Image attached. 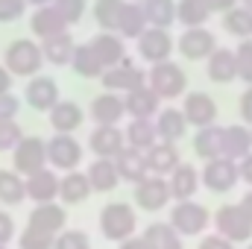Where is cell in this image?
I'll list each match as a JSON object with an SVG mask.
<instances>
[{"instance_id":"6da1fadb","label":"cell","mask_w":252,"mask_h":249,"mask_svg":"<svg viewBox=\"0 0 252 249\" xmlns=\"http://www.w3.org/2000/svg\"><path fill=\"white\" fill-rule=\"evenodd\" d=\"M3 64L12 70V76L18 79H32L41 73V64H44V53H41V44L32 41V38H18L12 41L6 50H3Z\"/></svg>"},{"instance_id":"7a4b0ae2","label":"cell","mask_w":252,"mask_h":249,"mask_svg":"<svg viewBox=\"0 0 252 249\" xmlns=\"http://www.w3.org/2000/svg\"><path fill=\"white\" fill-rule=\"evenodd\" d=\"M138 229V214L129 202H109L100 211V232L112 244H124Z\"/></svg>"},{"instance_id":"3957f363","label":"cell","mask_w":252,"mask_h":249,"mask_svg":"<svg viewBox=\"0 0 252 249\" xmlns=\"http://www.w3.org/2000/svg\"><path fill=\"white\" fill-rule=\"evenodd\" d=\"M147 85H150L161 100H176V97L185 94L188 76H185V70H182L179 64L167 59V62H158L147 70Z\"/></svg>"},{"instance_id":"277c9868","label":"cell","mask_w":252,"mask_h":249,"mask_svg":"<svg viewBox=\"0 0 252 249\" xmlns=\"http://www.w3.org/2000/svg\"><path fill=\"white\" fill-rule=\"evenodd\" d=\"M47 167V141L35 135H24L18 147L12 150V170H18L24 179Z\"/></svg>"},{"instance_id":"5b68a950","label":"cell","mask_w":252,"mask_h":249,"mask_svg":"<svg viewBox=\"0 0 252 249\" xmlns=\"http://www.w3.org/2000/svg\"><path fill=\"white\" fill-rule=\"evenodd\" d=\"M182 238H196V235H202L205 229H208V223H211V214H208V208L205 205H199V202H193V199H182V202H176L173 208H170V220H167Z\"/></svg>"},{"instance_id":"8992f818","label":"cell","mask_w":252,"mask_h":249,"mask_svg":"<svg viewBox=\"0 0 252 249\" xmlns=\"http://www.w3.org/2000/svg\"><path fill=\"white\" fill-rule=\"evenodd\" d=\"M82 161V144L73 138V132H56L47 141V164L53 170H76Z\"/></svg>"},{"instance_id":"52a82bcc","label":"cell","mask_w":252,"mask_h":249,"mask_svg":"<svg viewBox=\"0 0 252 249\" xmlns=\"http://www.w3.org/2000/svg\"><path fill=\"white\" fill-rule=\"evenodd\" d=\"M214 229H217V235L229 238L232 244H250L252 241V220L244 214L241 205H223V208H217Z\"/></svg>"},{"instance_id":"ba28073f","label":"cell","mask_w":252,"mask_h":249,"mask_svg":"<svg viewBox=\"0 0 252 249\" xmlns=\"http://www.w3.org/2000/svg\"><path fill=\"white\" fill-rule=\"evenodd\" d=\"M170 199H173V193H170V185H167V176H147L132 190V202L141 211H150V214L161 211Z\"/></svg>"},{"instance_id":"9c48e42d","label":"cell","mask_w":252,"mask_h":249,"mask_svg":"<svg viewBox=\"0 0 252 249\" xmlns=\"http://www.w3.org/2000/svg\"><path fill=\"white\" fill-rule=\"evenodd\" d=\"M199 176H202V185L208 187L211 193H229L232 187L241 182L238 161H232V158H226V156L205 161V167H202Z\"/></svg>"},{"instance_id":"30bf717a","label":"cell","mask_w":252,"mask_h":249,"mask_svg":"<svg viewBox=\"0 0 252 249\" xmlns=\"http://www.w3.org/2000/svg\"><path fill=\"white\" fill-rule=\"evenodd\" d=\"M176 50V41H173V35L167 32V30H161V27H147L144 32H141V38H138V56L144 59V62H167L170 59V53Z\"/></svg>"},{"instance_id":"8fae6325","label":"cell","mask_w":252,"mask_h":249,"mask_svg":"<svg viewBox=\"0 0 252 249\" xmlns=\"http://www.w3.org/2000/svg\"><path fill=\"white\" fill-rule=\"evenodd\" d=\"M100 82H103L106 91H124L126 94V91H135V88L147 85V70H141L138 64L126 56L121 64L109 67V70L100 76Z\"/></svg>"},{"instance_id":"7c38bea8","label":"cell","mask_w":252,"mask_h":249,"mask_svg":"<svg viewBox=\"0 0 252 249\" xmlns=\"http://www.w3.org/2000/svg\"><path fill=\"white\" fill-rule=\"evenodd\" d=\"M176 50L182 53V59L199 62V59H208V56L217 50V38H214V32L205 30V27H190V30H185V32L179 35Z\"/></svg>"},{"instance_id":"4fadbf2b","label":"cell","mask_w":252,"mask_h":249,"mask_svg":"<svg viewBox=\"0 0 252 249\" xmlns=\"http://www.w3.org/2000/svg\"><path fill=\"white\" fill-rule=\"evenodd\" d=\"M24 100H27V106L35 109V112H50V109L62 100V97H59V82H56L53 76L38 73V76H32V79L27 82Z\"/></svg>"},{"instance_id":"5bb4252c","label":"cell","mask_w":252,"mask_h":249,"mask_svg":"<svg viewBox=\"0 0 252 249\" xmlns=\"http://www.w3.org/2000/svg\"><path fill=\"white\" fill-rule=\"evenodd\" d=\"M67 21H64V15L56 9V3H47V6H35V12L30 15V30H32V35L35 38H53V35H59V32H67Z\"/></svg>"},{"instance_id":"9a60e30c","label":"cell","mask_w":252,"mask_h":249,"mask_svg":"<svg viewBox=\"0 0 252 249\" xmlns=\"http://www.w3.org/2000/svg\"><path fill=\"white\" fill-rule=\"evenodd\" d=\"M182 112H185V121L196 129L217 124V103L205 91H190L185 97V103H182Z\"/></svg>"},{"instance_id":"2e32d148","label":"cell","mask_w":252,"mask_h":249,"mask_svg":"<svg viewBox=\"0 0 252 249\" xmlns=\"http://www.w3.org/2000/svg\"><path fill=\"white\" fill-rule=\"evenodd\" d=\"M88 44H91L94 56L100 59V64H103L106 70L115 67V64H121L126 59V38H121L118 32H106V30H100Z\"/></svg>"},{"instance_id":"e0dca14e","label":"cell","mask_w":252,"mask_h":249,"mask_svg":"<svg viewBox=\"0 0 252 249\" xmlns=\"http://www.w3.org/2000/svg\"><path fill=\"white\" fill-rule=\"evenodd\" d=\"M91 121L94 126H118L121 118L126 115V106H124V97L118 91H106L100 97L91 100Z\"/></svg>"},{"instance_id":"ac0fdd59","label":"cell","mask_w":252,"mask_h":249,"mask_svg":"<svg viewBox=\"0 0 252 249\" xmlns=\"http://www.w3.org/2000/svg\"><path fill=\"white\" fill-rule=\"evenodd\" d=\"M144 158H147V170H150V176H170V173L182 164L179 150H176V144H170V141H158V144H153V147L144 153Z\"/></svg>"},{"instance_id":"d6986e66","label":"cell","mask_w":252,"mask_h":249,"mask_svg":"<svg viewBox=\"0 0 252 249\" xmlns=\"http://www.w3.org/2000/svg\"><path fill=\"white\" fill-rule=\"evenodd\" d=\"M88 147L97 158H115L126 147V135L118 126H94V132L88 135Z\"/></svg>"},{"instance_id":"ffe728a7","label":"cell","mask_w":252,"mask_h":249,"mask_svg":"<svg viewBox=\"0 0 252 249\" xmlns=\"http://www.w3.org/2000/svg\"><path fill=\"white\" fill-rule=\"evenodd\" d=\"M124 106H126V115L129 118H156L161 112V97L150 85H141L135 91H126Z\"/></svg>"},{"instance_id":"44dd1931","label":"cell","mask_w":252,"mask_h":249,"mask_svg":"<svg viewBox=\"0 0 252 249\" xmlns=\"http://www.w3.org/2000/svg\"><path fill=\"white\" fill-rule=\"evenodd\" d=\"M205 73H208V79L217 82V85H229V82H235V79H238V56H235V50H229V47H217V50L208 56Z\"/></svg>"},{"instance_id":"7402d4cb","label":"cell","mask_w":252,"mask_h":249,"mask_svg":"<svg viewBox=\"0 0 252 249\" xmlns=\"http://www.w3.org/2000/svg\"><path fill=\"white\" fill-rule=\"evenodd\" d=\"M59 179H62V176H56L50 167H44V170L27 176V199H32L35 205H41V202H56V199H59Z\"/></svg>"},{"instance_id":"603a6c76","label":"cell","mask_w":252,"mask_h":249,"mask_svg":"<svg viewBox=\"0 0 252 249\" xmlns=\"http://www.w3.org/2000/svg\"><path fill=\"white\" fill-rule=\"evenodd\" d=\"M30 226H38L50 235H59L67 226V211L62 202H41L30 211Z\"/></svg>"},{"instance_id":"cb8c5ba5","label":"cell","mask_w":252,"mask_h":249,"mask_svg":"<svg viewBox=\"0 0 252 249\" xmlns=\"http://www.w3.org/2000/svg\"><path fill=\"white\" fill-rule=\"evenodd\" d=\"M115 167H118V173H121V182H132V185H138L141 179L150 176L147 158H144V153L135 150V147H124V150L115 156Z\"/></svg>"},{"instance_id":"d4e9b609","label":"cell","mask_w":252,"mask_h":249,"mask_svg":"<svg viewBox=\"0 0 252 249\" xmlns=\"http://www.w3.org/2000/svg\"><path fill=\"white\" fill-rule=\"evenodd\" d=\"M252 153V129L247 124L223 126V156L232 161H241Z\"/></svg>"},{"instance_id":"484cf974","label":"cell","mask_w":252,"mask_h":249,"mask_svg":"<svg viewBox=\"0 0 252 249\" xmlns=\"http://www.w3.org/2000/svg\"><path fill=\"white\" fill-rule=\"evenodd\" d=\"M167 185H170L173 199L182 202V199H193V196H196V190L202 185V176H199V170H196L193 164H179V167L167 176Z\"/></svg>"},{"instance_id":"4316f807","label":"cell","mask_w":252,"mask_h":249,"mask_svg":"<svg viewBox=\"0 0 252 249\" xmlns=\"http://www.w3.org/2000/svg\"><path fill=\"white\" fill-rule=\"evenodd\" d=\"M47 118H50V126H53L56 132H76L79 126L85 124V112H82V106L73 103V100H59V103L47 112Z\"/></svg>"},{"instance_id":"83f0119b","label":"cell","mask_w":252,"mask_h":249,"mask_svg":"<svg viewBox=\"0 0 252 249\" xmlns=\"http://www.w3.org/2000/svg\"><path fill=\"white\" fill-rule=\"evenodd\" d=\"M188 121H185V112L182 109H161L156 115V132H158V141H182L185 132H188Z\"/></svg>"},{"instance_id":"f1b7e54d","label":"cell","mask_w":252,"mask_h":249,"mask_svg":"<svg viewBox=\"0 0 252 249\" xmlns=\"http://www.w3.org/2000/svg\"><path fill=\"white\" fill-rule=\"evenodd\" d=\"M88 196H91V182H88V173L67 170L62 179H59V199H62L64 205H82Z\"/></svg>"},{"instance_id":"f546056e","label":"cell","mask_w":252,"mask_h":249,"mask_svg":"<svg viewBox=\"0 0 252 249\" xmlns=\"http://www.w3.org/2000/svg\"><path fill=\"white\" fill-rule=\"evenodd\" d=\"M88 182L94 193H109L121 185V173L115 167V158H94L88 167Z\"/></svg>"},{"instance_id":"4dcf8cb0","label":"cell","mask_w":252,"mask_h":249,"mask_svg":"<svg viewBox=\"0 0 252 249\" xmlns=\"http://www.w3.org/2000/svg\"><path fill=\"white\" fill-rule=\"evenodd\" d=\"M126 147H135L141 153H147L153 144H158V132H156V121L153 118H132L129 126L124 129Z\"/></svg>"},{"instance_id":"1f68e13d","label":"cell","mask_w":252,"mask_h":249,"mask_svg":"<svg viewBox=\"0 0 252 249\" xmlns=\"http://www.w3.org/2000/svg\"><path fill=\"white\" fill-rule=\"evenodd\" d=\"M193 153H196L202 161L220 158V156H223V126L211 124V126L196 129V138H193Z\"/></svg>"},{"instance_id":"d6a6232c","label":"cell","mask_w":252,"mask_h":249,"mask_svg":"<svg viewBox=\"0 0 252 249\" xmlns=\"http://www.w3.org/2000/svg\"><path fill=\"white\" fill-rule=\"evenodd\" d=\"M141 238L150 249H182V235L170 223H150Z\"/></svg>"},{"instance_id":"836d02e7","label":"cell","mask_w":252,"mask_h":249,"mask_svg":"<svg viewBox=\"0 0 252 249\" xmlns=\"http://www.w3.org/2000/svg\"><path fill=\"white\" fill-rule=\"evenodd\" d=\"M73 50H76V44H73V38H70V32H59V35H53V38H44L41 41V53H44V62L50 64H70L73 59Z\"/></svg>"},{"instance_id":"e575fe53","label":"cell","mask_w":252,"mask_h":249,"mask_svg":"<svg viewBox=\"0 0 252 249\" xmlns=\"http://www.w3.org/2000/svg\"><path fill=\"white\" fill-rule=\"evenodd\" d=\"M150 24H147V15H144V6L135 0V3H129L126 0L124 6V15H121V24H118V35L121 38H141V32L147 30Z\"/></svg>"},{"instance_id":"d590c367","label":"cell","mask_w":252,"mask_h":249,"mask_svg":"<svg viewBox=\"0 0 252 249\" xmlns=\"http://www.w3.org/2000/svg\"><path fill=\"white\" fill-rule=\"evenodd\" d=\"M214 12L208 9L205 0H176V21L190 30V27H205V21L211 18Z\"/></svg>"},{"instance_id":"8d00e7d4","label":"cell","mask_w":252,"mask_h":249,"mask_svg":"<svg viewBox=\"0 0 252 249\" xmlns=\"http://www.w3.org/2000/svg\"><path fill=\"white\" fill-rule=\"evenodd\" d=\"M141 6H144V15H147L150 27H161V30L173 27V21H176V0H141Z\"/></svg>"},{"instance_id":"74e56055","label":"cell","mask_w":252,"mask_h":249,"mask_svg":"<svg viewBox=\"0 0 252 249\" xmlns=\"http://www.w3.org/2000/svg\"><path fill=\"white\" fill-rule=\"evenodd\" d=\"M27 199V179L18 170H0V202L21 205Z\"/></svg>"},{"instance_id":"f35d334b","label":"cell","mask_w":252,"mask_h":249,"mask_svg":"<svg viewBox=\"0 0 252 249\" xmlns=\"http://www.w3.org/2000/svg\"><path fill=\"white\" fill-rule=\"evenodd\" d=\"M70 67H73V73H79V76H85V79H100V76L106 73V67L100 64L97 56H94L91 44H76L73 59H70Z\"/></svg>"},{"instance_id":"ab89813d","label":"cell","mask_w":252,"mask_h":249,"mask_svg":"<svg viewBox=\"0 0 252 249\" xmlns=\"http://www.w3.org/2000/svg\"><path fill=\"white\" fill-rule=\"evenodd\" d=\"M223 30L235 38H252V9H247L244 3H238L235 9H229L223 15Z\"/></svg>"},{"instance_id":"60d3db41","label":"cell","mask_w":252,"mask_h":249,"mask_svg":"<svg viewBox=\"0 0 252 249\" xmlns=\"http://www.w3.org/2000/svg\"><path fill=\"white\" fill-rule=\"evenodd\" d=\"M126 0H94V21L106 32H118L121 15H124Z\"/></svg>"},{"instance_id":"b9f144b4","label":"cell","mask_w":252,"mask_h":249,"mask_svg":"<svg viewBox=\"0 0 252 249\" xmlns=\"http://www.w3.org/2000/svg\"><path fill=\"white\" fill-rule=\"evenodd\" d=\"M53 241H56V235H50V232H44V229L27 223V229L21 232L18 247L21 249H53Z\"/></svg>"},{"instance_id":"7bdbcfd3","label":"cell","mask_w":252,"mask_h":249,"mask_svg":"<svg viewBox=\"0 0 252 249\" xmlns=\"http://www.w3.org/2000/svg\"><path fill=\"white\" fill-rule=\"evenodd\" d=\"M235 56H238V79L244 85H252V38H244L235 47Z\"/></svg>"},{"instance_id":"ee69618b","label":"cell","mask_w":252,"mask_h":249,"mask_svg":"<svg viewBox=\"0 0 252 249\" xmlns=\"http://www.w3.org/2000/svg\"><path fill=\"white\" fill-rule=\"evenodd\" d=\"M53 249H91V238L79 229H64L56 235Z\"/></svg>"},{"instance_id":"f6af8a7d","label":"cell","mask_w":252,"mask_h":249,"mask_svg":"<svg viewBox=\"0 0 252 249\" xmlns=\"http://www.w3.org/2000/svg\"><path fill=\"white\" fill-rule=\"evenodd\" d=\"M21 138H24L21 124H15V121H0V153H12Z\"/></svg>"},{"instance_id":"bcb514c9","label":"cell","mask_w":252,"mask_h":249,"mask_svg":"<svg viewBox=\"0 0 252 249\" xmlns=\"http://www.w3.org/2000/svg\"><path fill=\"white\" fill-rule=\"evenodd\" d=\"M53 3H56V9L64 15L67 24H79L82 15H85V6H88L85 0H53Z\"/></svg>"},{"instance_id":"7dc6e473","label":"cell","mask_w":252,"mask_h":249,"mask_svg":"<svg viewBox=\"0 0 252 249\" xmlns=\"http://www.w3.org/2000/svg\"><path fill=\"white\" fill-rule=\"evenodd\" d=\"M27 0H0V24H15L21 15H27Z\"/></svg>"},{"instance_id":"c3c4849f","label":"cell","mask_w":252,"mask_h":249,"mask_svg":"<svg viewBox=\"0 0 252 249\" xmlns=\"http://www.w3.org/2000/svg\"><path fill=\"white\" fill-rule=\"evenodd\" d=\"M18 112H21V100H18L12 91L0 94V121H15Z\"/></svg>"},{"instance_id":"681fc988","label":"cell","mask_w":252,"mask_h":249,"mask_svg":"<svg viewBox=\"0 0 252 249\" xmlns=\"http://www.w3.org/2000/svg\"><path fill=\"white\" fill-rule=\"evenodd\" d=\"M12 238H15V220H12L9 211L0 208V247H9Z\"/></svg>"},{"instance_id":"f907efd6","label":"cell","mask_w":252,"mask_h":249,"mask_svg":"<svg viewBox=\"0 0 252 249\" xmlns=\"http://www.w3.org/2000/svg\"><path fill=\"white\" fill-rule=\"evenodd\" d=\"M238 112H241V121L252 129V85L241 94V100H238Z\"/></svg>"},{"instance_id":"816d5d0a","label":"cell","mask_w":252,"mask_h":249,"mask_svg":"<svg viewBox=\"0 0 252 249\" xmlns=\"http://www.w3.org/2000/svg\"><path fill=\"white\" fill-rule=\"evenodd\" d=\"M238 244H232L229 238H223V235H208V238H202L199 241V247L196 249H235Z\"/></svg>"},{"instance_id":"f5cc1de1","label":"cell","mask_w":252,"mask_h":249,"mask_svg":"<svg viewBox=\"0 0 252 249\" xmlns=\"http://www.w3.org/2000/svg\"><path fill=\"white\" fill-rule=\"evenodd\" d=\"M238 170H241V182H247V185L252 187V153L238 161Z\"/></svg>"},{"instance_id":"db71d44e","label":"cell","mask_w":252,"mask_h":249,"mask_svg":"<svg viewBox=\"0 0 252 249\" xmlns=\"http://www.w3.org/2000/svg\"><path fill=\"white\" fill-rule=\"evenodd\" d=\"M205 3H208V9H211V12H220V15H226V12H229V9H235L241 0H205Z\"/></svg>"},{"instance_id":"11a10c76","label":"cell","mask_w":252,"mask_h":249,"mask_svg":"<svg viewBox=\"0 0 252 249\" xmlns=\"http://www.w3.org/2000/svg\"><path fill=\"white\" fill-rule=\"evenodd\" d=\"M12 82H15V76H12V70H9L6 64L0 62V94H6V91H12Z\"/></svg>"},{"instance_id":"9f6ffc18","label":"cell","mask_w":252,"mask_h":249,"mask_svg":"<svg viewBox=\"0 0 252 249\" xmlns=\"http://www.w3.org/2000/svg\"><path fill=\"white\" fill-rule=\"evenodd\" d=\"M118 249H150V247L144 244V238H141V235H132V238H126Z\"/></svg>"},{"instance_id":"6f0895ef","label":"cell","mask_w":252,"mask_h":249,"mask_svg":"<svg viewBox=\"0 0 252 249\" xmlns=\"http://www.w3.org/2000/svg\"><path fill=\"white\" fill-rule=\"evenodd\" d=\"M238 205L244 208V214H247V217H250V220H252V187H250V190H247V196H244V199H241Z\"/></svg>"},{"instance_id":"680465c9","label":"cell","mask_w":252,"mask_h":249,"mask_svg":"<svg viewBox=\"0 0 252 249\" xmlns=\"http://www.w3.org/2000/svg\"><path fill=\"white\" fill-rule=\"evenodd\" d=\"M30 6H47V3H53V0H27Z\"/></svg>"},{"instance_id":"91938a15","label":"cell","mask_w":252,"mask_h":249,"mask_svg":"<svg viewBox=\"0 0 252 249\" xmlns=\"http://www.w3.org/2000/svg\"><path fill=\"white\" fill-rule=\"evenodd\" d=\"M241 3H244V6H247V9H252V0H241Z\"/></svg>"},{"instance_id":"94428289","label":"cell","mask_w":252,"mask_h":249,"mask_svg":"<svg viewBox=\"0 0 252 249\" xmlns=\"http://www.w3.org/2000/svg\"><path fill=\"white\" fill-rule=\"evenodd\" d=\"M0 249H9V247H0Z\"/></svg>"},{"instance_id":"6125c7cd","label":"cell","mask_w":252,"mask_h":249,"mask_svg":"<svg viewBox=\"0 0 252 249\" xmlns=\"http://www.w3.org/2000/svg\"><path fill=\"white\" fill-rule=\"evenodd\" d=\"M247 249H252V244H250V247H247Z\"/></svg>"}]
</instances>
